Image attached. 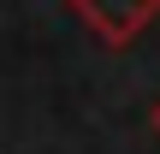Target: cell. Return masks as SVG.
<instances>
[{
	"label": "cell",
	"instance_id": "7a4b0ae2",
	"mask_svg": "<svg viewBox=\"0 0 160 154\" xmlns=\"http://www.w3.org/2000/svg\"><path fill=\"white\" fill-rule=\"evenodd\" d=\"M154 137H160V101H154Z\"/></svg>",
	"mask_w": 160,
	"mask_h": 154
},
{
	"label": "cell",
	"instance_id": "6da1fadb",
	"mask_svg": "<svg viewBox=\"0 0 160 154\" xmlns=\"http://www.w3.org/2000/svg\"><path fill=\"white\" fill-rule=\"evenodd\" d=\"M71 12H77L101 42L125 47V42H137V36L160 18V0H71Z\"/></svg>",
	"mask_w": 160,
	"mask_h": 154
}]
</instances>
